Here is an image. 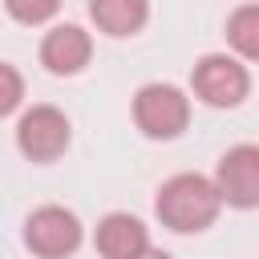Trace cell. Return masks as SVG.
<instances>
[{
	"mask_svg": "<svg viewBox=\"0 0 259 259\" xmlns=\"http://www.w3.org/2000/svg\"><path fill=\"white\" fill-rule=\"evenodd\" d=\"M61 4H65V0H4L8 16H12L16 24H28V28L49 24V20L61 12Z\"/></svg>",
	"mask_w": 259,
	"mask_h": 259,
	"instance_id": "cell-11",
	"label": "cell"
},
{
	"mask_svg": "<svg viewBox=\"0 0 259 259\" xmlns=\"http://www.w3.org/2000/svg\"><path fill=\"white\" fill-rule=\"evenodd\" d=\"M219 210H223V194H219L214 178L194 174V170L170 174L158 186V194H154V214L174 235H202V231H210Z\"/></svg>",
	"mask_w": 259,
	"mask_h": 259,
	"instance_id": "cell-1",
	"label": "cell"
},
{
	"mask_svg": "<svg viewBox=\"0 0 259 259\" xmlns=\"http://www.w3.org/2000/svg\"><path fill=\"white\" fill-rule=\"evenodd\" d=\"M73 142V121L65 117V109L57 105H28L20 117H16V150L36 162V166H49L57 158H65Z\"/></svg>",
	"mask_w": 259,
	"mask_h": 259,
	"instance_id": "cell-5",
	"label": "cell"
},
{
	"mask_svg": "<svg viewBox=\"0 0 259 259\" xmlns=\"http://www.w3.org/2000/svg\"><path fill=\"white\" fill-rule=\"evenodd\" d=\"M134 125L150 142H174L190 125V97L170 81H146L134 93Z\"/></svg>",
	"mask_w": 259,
	"mask_h": 259,
	"instance_id": "cell-2",
	"label": "cell"
},
{
	"mask_svg": "<svg viewBox=\"0 0 259 259\" xmlns=\"http://www.w3.org/2000/svg\"><path fill=\"white\" fill-rule=\"evenodd\" d=\"M93 247L101 259H142L154 243H150V227L138 214L109 210V214H101V223L93 231Z\"/></svg>",
	"mask_w": 259,
	"mask_h": 259,
	"instance_id": "cell-8",
	"label": "cell"
},
{
	"mask_svg": "<svg viewBox=\"0 0 259 259\" xmlns=\"http://www.w3.org/2000/svg\"><path fill=\"white\" fill-rule=\"evenodd\" d=\"M0 81H4L0 113H4V117H12V113L20 109V101H24V77H20V69H16L12 61H4V65H0Z\"/></svg>",
	"mask_w": 259,
	"mask_h": 259,
	"instance_id": "cell-12",
	"label": "cell"
},
{
	"mask_svg": "<svg viewBox=\"0 0 259 259\" xmlns=\"http://www.w3.org/2000/svg\"><path fill=\"white\" fill-rule=\"evenodd\" d=\"M227 45L239 61H259V4H239L227 16Z\"/></svg>",
	"mask_w": 259,
	"mask_h": 259,
	"instance_id": "cell-10",
	"label": "cell"
},
{
	"mask_svg": "<svg viewBox=\"0 0 259 259\" xmlns=\"http://www.w3.org/2000/svg\"><path fill=\"white\" fill-rule=\"evenodd\" d=\"M36 57H40L45 73H53V77H77L93 61V36L81 24H53L40 36Z\"/></svg>",
	"mask_w": 259,
	"mask_h": 259,
	"instance_id": "cell-7",
	"label": "cell"
},
{
	"mask_svg": "<svg viewBox=\"0 0 259 259\" xmlns=\"http://www.w3.org/2000/svg\"><path fill=\"white\" fill-rule=\"evenodd\" d=\"M142 259H174V255H170V251H158V247H150Z\"/></svg>",
	"mask_w": 259,
	"mask_h": 259,
	"instance_id": "cell-13",
	"label": "cell"
},
{
	"mask_svg": "<svg viewBox=\"0 0 259 259\" xmlns=\"http://www.w3.org/2000/svg\"><path fill=\"white\" fill-rule=\"evenodd\" d=\"M190 93L210 109H239L251 97V69L235 53H206L190 69Z\"/></svg>",
	"mask_w": 259,
	"mask_h": 259,
	"instance_id": "cell-3",
	"label": "cell"
},
{
	"mask_svg": "<svg viewBox=\"0 0 259 259\" xmlns=\"http://www.w3.org/2000/svg\"><path fill=\"white\" fill-rule=\"evenodd\" d=\"M89 20L101 36H138L150 20V0H89Z\"/></svg>",
	"mask_w": 259,
	"mask_h": 259,
	"instance_id": "cell-9",
	"label": "cell"
},
{
	"mask_svg": "<svg viewBox=\"0 0 259 259\" xmlns=\"http://www.w3.org/2000/svg\"><path fill=\"white\" fill-rule=\"evenodd\" d=\"M85 243V227L77 210L61 202H45L24 219V247L36 259H73Z\"/></svg>",
	"mask_w": 259,
	"mask_h": 259,
	"instance_id": "cell-4",
	"label": "cell"
},
{
	"mask_svg": "<svg viewBox=\"0 0 259 259\" xmlns=\"http://www.w3.org/2000/svg\"><path fill=\"white\" fill-rule=\"evenodd\" d=\"M214 186L223 194V206L255 210L259 206V146L255 142L231 146L214 166Z\"/></svg>",
	"mask_w": 259,
	"mask_h": 259,
	"instance_id": "cell-6",
	"label": "cell"
}]
</instances>
